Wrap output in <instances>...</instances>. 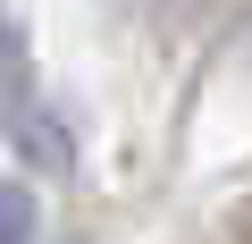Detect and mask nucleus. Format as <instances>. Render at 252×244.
Here are the masks:
<instances>
[{
    "label": "nucleus",
    "mask_w": 252,
    "mask_h": 244,
    "mask_svg": "<svg viewBox=\"0 0 252 244\" xmlns=\"http://www.w3.org/2000/svg\"><path fill=\"white\" fill-rule=\"evenodd\" d=\"M0 244H34V194L0 185Z\"/></svg>",
    "instance_id": "nucleus-2"
},
{
    "label": "nucleus",
    "mask_w": 252,
    "mask_h": 244,
    "mask_svg": "<svg viewBox=\"0 0 252 244\" xmlns=\"http://www.w3.org/2000/svg\"><path fill=\"white\" fill-rule=\"evenodd\" d=\"M0 127H9L42 169H59V160H67L59 127H51L42 101H34V68H26V42H17V26H9V17H0Z\"/></svg>",
    "instance_id": "nucleus-1"
}]
</instances>
